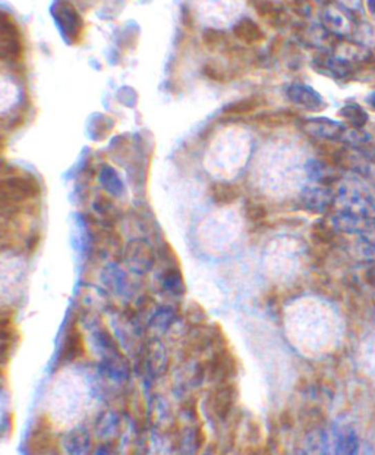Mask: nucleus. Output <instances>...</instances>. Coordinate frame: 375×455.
Listing matches in <instances>:
<instances>
[{"label":"nucleus","instance_id":"2eb2a0df","mask_svg":"<svg viewBox=\"0 0 375 455\" xmlns=\"http://www.w3.org/2000/svg\"><path fill=\"white\" fill-rule=\"evenodd\" d=\"M2 416H3V405L2 401H0V420H2Z\"/></svg>","mask_w":375,"mask_h":455},{"label":"nucleus","instance_id":"0eeeda50","mask_svg":"<svg viewBox=\"0 0 375 455\" xmlns=\"http://www.w3.org/2000/svg\"><path fill=\"white\" fill-rule=\"evenodd\" d=\"M239 197V191L236 186H233L226 182H220L214 186V198L216 202L221 204H230Z\"/></svg>","mask_w":375,"mask_h":455},{"label":"nucleus","instance_id":"7ed1b4c3","mask_svg":"<svg viewBox=\"0 0 375 455\" xmlns=\"http://www.w3.org/2000/svg\"><path fill=\"white\" fill-rule=\"evenodd\" d=\"M305 131L324 139H340L343 138L345 126L332 119H311L303 125Z\"/></svg>","mask_w":375,"mask_h":455},{"label":"nucleus","instance_id":"ddd939ff","mask_svg":"<svg viewBox=\"0 0 375 455\" xmlns=\"http://www.w3.org/2000/svg\"><path fill=\"white\" fill-rule=\"evenodd\" d=\"M367 278H368V281H369L372 285H375V267H372V269L368 272Z\"/></svg>","mask_w":375,"mask_h":455},{"label":"nucleus","instance_id":"6e6552de","mask_svg":"<svg viewBox=\"0 0 375 455\" xmlns=\"http://www.w3.org/2000/svg\"><path fill=\"white\" fill-rule=\"evenodd\" d=\"M340 115H342L343 118H346L355 128L363 126L368 121V115L359 106H356V104H349V106L340 110Z\"/></svg>","mask_w":375,"mask_h":455},{"label":"nucleus","instance_id":"9b49d317","mask_svg":"<svg viewBox=\"0 0 375 455\" xmlns=\"http://www.w3.org/2000/svg\"><path fill=\"white\" fill-rule=\"evenodd\" d=\"M0 455H19L17 443L10 439L0 441Z\"/></svg>","mask_w":375,"mask_h":455},{"label":"nucleus","instance_id":"4468645a","mask_svg":"<svg viewBox=\"0 0 375 455\" xmlns=\"http://www.w3.org/2000/svg\"><path fill=\"white\" fill-rule=\"evenodd\" d=\"M368 103H369L371 106L375 109V93H374V95H371V96L368 97Z\"/></svg>","mask_w":375,"mask_h":455},{"label":"nucleus","instance_id":"f257e3e1","mask_svg":"<svg viewBox=\"0 0 375 455\" xmlns=\"http://www.w3.org/2000/svg\"><path fill=\"white\" fill-rule=\"evenodd\" d=\"M92 408L91 385L84 373L75 367L59 370L44 389L41 413L47 425L59 434L84 423Z\"/></svg>","mask_w":375,"mask_h":455},{"label":"nucleus","instance_id":"1a4fd4ad","mask_svg":"<svg viewBox=\"0 0 375 455\" xmlns=\"http://www.w3.org/2000/svg\"><path fill=\"white\" fill-rule=\"evenodd\" d=\"M312 235H314V238H316L320 242L330 244L336 237V232H334V228L332 225H328L325 220L321 219L318 222H315V225L312 228Z\"/></svg>","mask_w":375,"mask_h":455},{"label":"nucleus","instance_id":"39448f33","mask_svg":"<svg viewBox=\"0 0 375 455\" xmlns=\"http://www.w3.org/2000/svg\"><path fill=\"white\" fill-rule=\"evenodd\" d=\"M308 173L314 181L320 182L323 185H327L340 178V169L332 165L330 162H323V160L310 162Z\"/></svg>","mask_w":375,"mask_h":455},{"label":"nucleus","instance_id":"f03ea898","mask_svg":"<svg viewBox=\"0 0 375 455\" xmlns=\"http://www.w3.org/2000/svg\"><path fill=\"white\" fill-rule=\"evenodd\" d=\"M302 204L303 207L314 213H323L333 203L332 191L324 185L311 186V188L303 190L302 193Z\"/></svg>","mask_w":375,"mask_h":455},{"label":"nucleus","instance_id":"9d476101","mask_svg":"<svg viewBox=\"0 0 375 455\" xmlns=\"http://www.w3.org/2000/svg\"><path fill=\"white\" fill-rule=\"evenodd\" d=\"M15 100V88L8 81L0 79V110L9 108Z\"/></svg>","mask_w":375,"mask_h":455},{"label":"nucleus","instance_id":"f8f14e48","mask_svg":"<svg viewBox=\"0 0 375 455\" xmlns=\"http://www.w3.org/2000/svg\"><path fill=\"white\" fill-rule=\"evenodd\" d=\"M248 215L252 220H263L267 216V210L263 204L260 203H252L248 207Z\"/></svg>","mask_w":375,"mask_h":455},{"label":"nucleus","instance_id":"20e7f679","mask_svg":"<svg viewBox=\"0 0 375 455\" xmlns=\"http://www.w3.org/2000/svg\"><path fill=\"white\" fill-rule=\"evenodd\" d=\"M289 97L301 106L311 110H320L324 108V101L320 95H316L312 88L307 86H292L289 88Z\"/></svg>","mask_w":375,"mask_h":455},{"label":"nucleus","instance_id":"423d86ee","mask_svg":"<svg viewBox=\"0 0 375 455\" xmlns=\"http://www.w3.org/2000/svg\"><path fill=\"white\" fill-rule=\"evenodd\" d=\"M358 449V438L354 429L346 427L340 430L336 441L334 455H355Z\"/></svg>","mask_w":375,"mask_h":455}]
</instances>
